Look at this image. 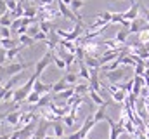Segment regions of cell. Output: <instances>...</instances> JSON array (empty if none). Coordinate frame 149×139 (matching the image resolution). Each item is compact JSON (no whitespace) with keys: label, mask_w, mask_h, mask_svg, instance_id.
Masks as SVG:
<instances>
[{"label":"cell","mask_w":149,"mask_h":139,"mask_svg":"<svg viewBox=\"0 0 149 139\" xmlns=\"http://www.w3.org/2000/svg\"><path fill=\"white\" fill-rule=\"evenodd\" d=\"M85 65H87L90 70H101V63H99V59L94 58V56H88V54H85Z\"/></svg>","instance_id":"cell-13"},{"label":"cell","mask_w":149,"mask_h":139,"mask_svg":"<svg viewBox=\"0 0 149 139\" xmlns=\"http://www.w3.org/2000/svg\"><path fill=\"white\" fill-rule=\"evenodd\" d=\"M108 104H109V103L99 106V110L94 113V120H95V124H97V122H101V120H106V118H108V115H106V108H108Z\"/></svg>","instance_id":"cell-14"},{"label":"cell","mask_w":149,"mask_h":139,"mask_svg":"<svg viewBox=\"0 0 149 139\" xmlns=\"http://www.w3.org/2000/svg\"><path fill=\"white\" fill-rule=\"evenodd\" d=\"M123 71L121 70H113V71H104V77L111 82V84H118L121 78H123Z\"/></svg>","instance_id":"cell-9"},{"label":"cell","mask_w":149,"mask_h":139,"mask_svg":"<svg viewBox=\"0 0 149 139\" xmlns=\"http://www.w3.org/2000/svg\"><path fill=\"white\" fill-rule=\"evenodd\" d=\"M0 139H10V136H9V134H5V136H0Z\"/></svg>","instance_id":"cell-36"},{"label":"cell","mask_w":149,"mask_h":139,"mask_svg":"<svg viewBox=\"0 0 149 139\" xmlns=\"http://www.w3.org/2000/svg\"><path fill=\"white\" fill-rule=\"evenodd\" d=\"M70 85H68V82L64 80V77L59 80V82H56V84H52V94H59V92H63V91H66Z\"/></svg>","instance_id":"cell-12"},{"label":"cell","mask_w":149,"mask_h":139,"mask_svg":"<svg viewBox=\"0 0 149 139\" xmlns=\"http://www.w3.org/2000/svg\"><path fill=\"white\" fill-rule=\"evenodd\" d=\"M64 80L68 82V85H73V84H76V80H78V75L76 73H66L64 75Z\"/></svg>","instance_id":"cell-28"},{"label":"cell","mask_w":149,"mask_h":139,"mask_svg":"<svg viewBox=\"0 0 149 139\" xmlns=\"http://www.w3.org/2000/svg\"><path fill=\"white\" fill-rule=\"evenodd\" d=\"M118 2H123V0H118Z\"/></svg>","instance_id":"cell-39"},{"label":"cell","mask_w":149,"mask_h":139,"mask_svg":"<svg viewBox=\"0 0 149 139\" xmlns=\"http://www.w3.org/2000/svg\"><path fill=\"white\" fill-rule=\"evenodd\" d=\"M106 122L109 124V139H118L123 132H125V129H123V125H121L120 122L116 124V122H114L113 118H109V117L106 118Z\"/></svg>","instance_id":"cell-6"},{"label":"cell","mask_w":149,"mask_h":139,"mask_svg":"<svg viewBox=\"0 0 149 139\" xmlns=\"http://www.w3.org/2000/svg\"><path fill=\"white\" fill-rule=\"evenodd\" d=\"M141 9H142V12H144V19H146V23H149V11L146 7H142V4H141Z\"/></svg>","instance_id":"cell-35"},{"label":"cell","mask_w":149,"mask_h":139,"mask_svg":"<svg viewBox=\"0 0 149 139\" xmlns=\"http://www.w3.org/2000/svg\"><path fill=\"white\" fill-rule=\"evenodd\" d=\"M146 61L144 59H141L135 66H134V73H135V77H144V71H146Z\"/></svg>","instance_id":"cell-19"},{"label":"cell","mask_w":149,"mask_h":139,"mask_svg":"<svg viewBox=\"0 0 149 139\" xmlns=\"http://www.w3.org/2000/svg\"><path fill=\"white\" fill-rule=\"evenodd\" d=\"M21 26H23V21H21V19H14V21H12V25H10V28H9V30H10V32H12V33L16 35V32H17V30H19V28H21Z\"/></svg>","instance_id":"cell-29"},{"label":"cell","mask_w":149,"mask_h":139,"mask_svg":"<svg viewBox=\"0 0 149 139\" xmlns=\"http://www.w3.org/2000/svg\"><path fill=\"white\" fill-rule=\"evenodd\" d=\"M23 49H26V45H23V44H21L19 47L7 49V51H5V61H12V59H14V58H16V56H17V54H19Z\"/></svg>","instance_id":"cell-11"},{"label":"cell","mask_w":149,"mask_h":139,"mask_svg":"<svg viewBox=\"0 0 149 139\" xmlns=\"http://www.w3.org/2000/svg\"><path fill=\"white\" fill-rule=\"evenodd\" d=\"M56 4H57V7H59V12H61V16H63V18L70 19L71 23H80V18L74 14V12L70 9V7H68V5H66V4H64V2H61V0H59V2H56Z\"/></svg>","instance_id":"cell-4"},{"label":"cell","mask_w":149,"mask_h":139,"mask_svg":"<svg viewBox=\"0 0 149 139\" xmlns=\"http://www.w3.org/2000/svg\"><path fill=\"white\" fill-rule=\"evenodd\" d=\"M132 2V5H130V9L128 11H125V12H121L123 14V18L127 19V21H135L137 18H139V11H141V4H137L135 0H130Z\"/></svg>","instance_id":"cell-7"},{"label":"cell","mask_w":149,"mask_h":139,"mask_svg":"<svg viewBox=\"0 0 149 139\" xmlns=\"http://www.w3.org/2000/svg\"><path fill=\"white\" fill-rule=\"evenodd\" d=\"M128 35H130V32H128V28H123V30H120V32L116 33V37H114V40H116L118 44H125V42H127V38H128Z\"/></svg>","instance_id":"cell-20"},{"label":"cell","mask_w":149,"mask_h":139,"mask_svg":"<svg viewBox=\"0 0 149 139\" xmlns=\"http://www.w3.org/2000/svg\"><path fill=\"white\" fill-rule=\"evenodd\" d=\"M10 37V30L9 28H2V38H9Z\"/></svg>","instance_id":"cell-34"},{"label":"cell","mask_w":149,"mask_h":139,"mask_svg":"<svg viewBox=\"0 0 149 139\" xmlns=\"http://www.w3.org/2000/svg\"><path fill=\"white\" fill-rule=\"evenodd\" d=\"M40 94L38 92H35V91H31L30 94H28V98H26V103H30V104H37L38 101H40Z\"/></svg>","instance_id":"cell-26"},{"label":"cell","mask_w":149,"mask_h":139,"mask_svg":"<svg viewBox=\"0 0 149 139\" xmlns=\"http://www.w3.org/2000/svg\"><path fill=\"white\" fill-rule=\"evenodd\" d=\"M63 124H64L66 127H73L74 117H71V115H66V117H63Z\"/></svg>","instance_id":"cell-31"},{"label":"cell","mask_w":149,"mask_h":139,"mask_svg":"<svg viewBox=\"0 0 149 139\" xmlns=\"http://www.w3.org/2000/svg\"><path fill=\"white\" fill-rule=\"evenodd\" d=\"M33 91H35V92H38L40 96H43V94H50V92H52V85L43 84V82L37 80V82H35V85H33Z\"/></svg>","instance_id":"cell-10"},{"label":"cell","mask_w":149,"mask_h":139,"mask_svg":"<svg viewBox=\"0 0 149 139\" xmlns=\"http://www.w3.org/2000/svg\"><path fill=\"white\" fill-rule=\"evenodd\" d=\"M146 138L149 139V129H148V131H146Z\"/></svg>","instance_id":"cell-38"},{"label":"cell","mask_w":149,"mask_h":139,"mask_svg":"<svg viewBox=\"0 0 149 139\" xmlns=\"http://www.w3.org/2000/svg\"><path fill=\"white\" fill-rule=\"evenodd\" d=\"M21 111H10V113H5V115H2L0 118H5V122L9 124V125H16V124H19L21 122Z\"/></svg>","instance_id":"cell-8"},{"label":"cell","mask_w":149,"mask_h":139,"mask_svg":"<svg viewBox=\"0 0 149 139\" xmlns=\"http://www.w3.org/2000/svg\"><path fill=\"white\" fill-rule=\"evenodd\" d=\"M19 42H21L23 45H26V47H31V45L37 44V40H35L33 37H30V35H19Z\"/></svg>","instance_id":"cell-22"},{"label":"cell","mask_w":149,"mask_h":139,"mask_svg":"<svg viewBox=\"0 0 149 139\" xmlns=\"http://www.w3.org/2000/svg\"><path fill=\"white\" fill-rule=\"evenodd\" d=\"M94 125H95V120H94V115H88L87 118H85V122H83V125L76 131V132H73L71 136H68L66 139H85L87 138V134L94 129Z\"/></svg>","instance_id":"cell-1"},{"label":"cell","mask_w":149,"mask_h":139,"mask_svg":"<svg viewBox=\"0 0 149 139\" xmlns=\"http://www.w3.org/2000/svg\"><path fill=\"white\" fill-rule=\"evenodd\" d=\"M12 21H14V19H12V16L9 14V11H7L3 16H0V26H2V28H10Z\"/></svg>","instance_id":"cell-18"},{"label":"cell","mask_w":149,"mask_h":139,"mask_svg":"<svg viewBox=\"0 0 149 139\" xmlns=\"http://www.w3.org/2000/svg\"><path fill=\"white\" fill-rule=\"evenodd\" d=\"M40 30L43 33H50V25L49 23H40Z\"/></svg>","instance_id":"cell-33"},{"label":"cell","mask_w":149,"mask_h":139,"mask_svg":"<svg viewBox=\"0 0 149 139\" xmlns=\"http://www.w3.org/2000/svg\"><path fill=\"white\" fill-rule=\"evenodd\" d=\"M54 63H56V66L59 70H66V63H64V59H61V58H57V56H54Z\"/></svg>","instance_id":"cell-30"},{"label":"cell","mask_w":149,"mask_h":139,"mask_svg":"<svg viewBox=\"0 0 149 139\" xmlns=\"http://www.w3.org/2000/svg\"><path fill=\"white\" fill-rule=\"evenodd\" d=\"M88 96H90V99H92L94 103H95V104H99V106H102V104H106V103H108V101H104V99L101 98V94H99V92H95V91H92V89L88 91Z\"/></svg>","instance_id":"cell-21"},{"label":"cell","mask_w":149,"mask_h":139,"mask_svg":"<svg viewBox=\"0 0 149 139\" xmlns=\"http://www.w3.org/2000/svg\"><path fill=\"white\" fill-rule=\"evenodd\" d=\"M81 30H83V26H81V23H74V30L71 33H68V32H64V30H57V35L63 38V40H76L80 35H81Z\"/></svg>","instance_id":"cell-5"},{"label":"cell","mask_w":149,"mask_h":139,"mask_svg":"<svg viewBox=\"0 0 149 139\" xmlns=\"http://www.w3.org/2000/svg\"><path fill=\"white\" fill-rule=\"evenodd\" d=\"M73 96H74V87H68L66 91L56 94V99H71Z\"/></svg>","instance_id":"cell-16"},{"label":"cell","mask_w":149,"mask_h":139,"mask_svg":"<svg viewBox=\"0 0 149 139\" xmlns=\"http://www.w3.org/2000/svg\"><path fill=\"white\" fill-rule=\"evenodd\" d=\"M50 63H54V54L49 51V52H47V54H45L40 61H37V63H35V75H37V77H40V75H42V71L47 68Z\"/></svg>","instance_id":"cell-3"},{"label":"cell","mask_w":149,"mask_h":139,"mask_svg":"<svg viewBox=\"0 0 149 139\" xmlns=\"http://www.w3.org/2000/svg\"><path fill=\"white\" fill-rule=\"evenodd\" d=\"M78 77H81L83 80H90V70H88V66L83 63V61H80V73H78Z\"/></svg>","instance_id":"cell-15"},{"label":"cell","mask_w":149,"mask_h":139,"mask_svg":"<svg viewBox=\"0 0 149 139\" xmlns=\"http://www.w3.org/2000/svg\"><path fill=\"white\" fill-rule=\"evenodd\" d=\"M88 91H90L88 82H85V84H78V85L74 87V96H81V94H85V92H88Z\"/></svg>","instance_id":"cell-23"},{"label":"cell","mask_w":149,"mask_h":139,"mask_svg":"<svg viewBox=\"0 0 149 139\" xmlns=\"http://www.w3.org/2000/svg\"><path fill=\"white\" fill-rule=\"evenodd\" d=\"M50 101H52V92H50V94H43V96L40 98V101H38L35 106H37V108H43V106L50 104Z\"/></svg>","instance_id":"cell-24"},{"label":"cell","mask_w":149,"mask_h":139,"mask_svg":"<svg viewBox=\"0 0 149 139\" xmlns=\"http://www.w3.org/2000/svg\"><path fill=\"white\" fill-rule=\"evenodd\" d=\"M61 2H64V4H66L68 7H70V4H71V0H61Z\"/></svg>","instance_id":"cell-37"},{"label":"cell","mask_w":149,"mask_h":139,"mask_svg":"<svg viewBox=\"0 0 149 139\" xmlns=\"http://www.w3.org/2000/svg\"><path fill=\"white\" fill-rule=\"evenodd\" d=\"M123 129H125V132H128V134H135V125H134V122H132L130 118L123 124Z\"/></svg>","instance_id":"cell-27"},{"label":"cell","mask_w":149,"mask_h":139,"mask_svg":"<svg viewBox=\"0 0 149 139\" xmlns=\"http://www.w3.org/2000/svg\"><path fill=\"white\" fill-rule=\"evenodd\" d=\"M64 63H66V66H71L74 63V54H64Z\"/></svg>","instance_id":"cell-32"},{"label":"cell","mask_w":149,"mask_h":139,"mask_svg":"<svg viewBox=\"0 0 149 139\" xmlns=\"http://www.w3.org/2000/svg\"><path fill=\"white\" fill-rule=\"evenodd\" d=\"M30 66H35V63H10L9 66L3 68V73L5 75H17V73L24 71V70L30 68Z\"/></svg>","instance_id":"cell-2"},{"label":"cell","mask_w":149,"mask_h":139,"mask_svg":"<svg viewBox=\"0 0 149 139\" xmlns=\"http://www.w3.org/2000/svg\"><path fill=\"white\" fill-rule=\"evenodd\" d=\"M83 5H85V0H71V4H70V9H71L74 14H76V12H78V11L83 7ZM78 18H80V16H78ZM80 19H81V18H80Z\"/></svg>","instance_id":"cell-25"},{"label":"cell","mask_w":149,"mask_h":139,"mask_svg":"<svg viewBox=\"0 0 149 139\" xmlns=\"http://www.w3.org/2000/svg\"><path fill=\"white\" fill-rule=\"evenodd\" d=\"M52 129H54V136H56V138H64V125H63L59 120L52 124Z\"/></svg>","instance_id":"cell-17"}]
</instances>
